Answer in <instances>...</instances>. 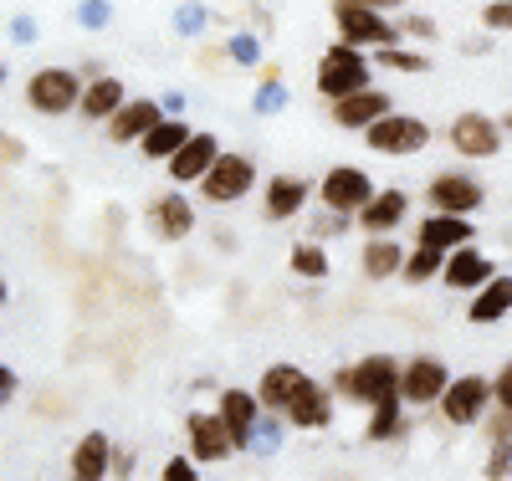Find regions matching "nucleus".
<instances>
[{"label":"nucleus","instance_id":"f257e3e1","mask_svg":"<svg viewBox=\"0 0 512 481\" xmlns=\"http://www.w3.org/2000/svg\"><path fill=\"white\" fill-rule=\"evenodd\" d=\"M400 374L405 364L395 354H364L359 364H344V369H333L328 384H333V395L338 400H349V405H374L384 395H400Z\"/></svg>","mask_w":512,"mask_h":481},{"label":"nucleus","instance_id":"f03ea898","mask_svg":"<svg viewBox=\"0 0 512 481\" xmlns=\"http://www.w3.org/2000/svg\"><path fill=\"white\" fill-rule=\"evenodd\" d=\"M313 87H318L328 103L359 93V87H374V57H369V47H354V41L338 36L333 47H323V57L313 67Z\"/></svg>","mask_w":512,"mask_h":481},{"label":"nucleus","instance_id":"7ed1b4c3","mask_svg":"<svg viewBox=\"0 0 512 481\" xmlns=\"http://www.w3.org/2000/svg\"><path fill=\"white\" fill-rule=\"evenodd\" d=\"M82 87H88V77L77 67H36L26 77V108L36 118H67L82 103Z\"/></svg>","mask_w":512,"mask_h":481},{"label":"nucleus","instance_id":"20e7f679","mask_svg":"<svg viewBox=\"0 0 512 481\" xmlns=\"http://www.w3.org/2000/svg\"><path fill=\"white\" fill-rule=\"evenodd\" d=\"M364 149L369 154H384V159H410V154H425L431 149V139H436V128L425 123V118H415V113H384L379 123H369L364 128Z\"/></svg>","mask_w":512,"mask_h":481},{"label":"nucleus","instance_id":"39448f33","mask_svg":"<svg viewBox=\"0 0 512 481\" xmlns=\"http://www.w3.org/2000/svg\"><path fill=\"white\" fill-rule=\"evenodd\" d=\"M328 16H333V31L344 36V41H354V47H395V41L405 36L400 31V21H390L379 6H369V0H333L328 6Z\"/></svg>","mask_w":512,"mask_h":481},{"label":"nucleus","instance_id":"423d86ee","mask_svg":"<svg viewBox=\"0 0 512 481\" xmlns=\"http://www.w3.org/2000/svg\"><path fill=\"white\" fill-rule=\"evenodd\" d=\"M195 190H200L205 205H216V210L241 205V200L256 190V164H251V154H241V149H221V159L210 164V174H205Z\"/></svg>","mask_w":512,"mask_h":481},{"label":"nucleus","instance_id":"0eeeda50","mask_svg":"<svg viewBox=\"0 0 512 481\" xmlns=\"http://www.w3.org/2000/svg\"><path fill=\"white\" fill-rule=\"evenodd\" d=\"M497 405V395H492V374H461V379H451L446 384V395H441V420L451 425V430H472V425H482L487 420V410Z\"/></svg>","mask_w":512,"mask_h":481},{"label":"nucleus","instance_id":"6e6552de","mask_svg":"<svg viewBox=\"0 0 512 481\" xmlns=\"http://www.w3.org/2000/svg\"><path fill=\"white\" fill-rule=\"evenodd\" d=\"M144 231L164 246H180L195 236V200L185 195V185H169L144 205Z\"/></svg>","mask_w":512,"mask_h":481},{"label":"nucleus","instance_id":"1a4fd4ad","mask_svg":"<svg viewBox=\"0 0 512 481\" xmlns=\"http://www.w3.org/2000/svg\"><path fill=\"white\" fill-rule=\"evenodd\" d=\"M446 144H451L461 159L487 164V159H497V154H502L507 134H502V118H492V113H482V108H466V113H456V118H451Z\"/></svg>","mask_w":512,"mask_h":481},{"label":"nucleus","instance_id":"9d476101","mask_svg":"<svg viewBox=\"0 0 512 481\" xmlns=\"http://www.w3.org/2000/svg\"><path fill=\"white\" fill-rule=\"evenodd\" d=\"M425 205L446 210V215H477L487 205V185L466 169H441L431 185H425Z\"/></svg>","mask_w":512,"mask_h":481},{"label":"nucleus","instance_id":"9b49d317","mask_svg":"<svg viewBox=\"0 0 512 481\" xmlns=\"http://www.w3.org/2000/svg\"><path fill=\"white\" fill-rule=\"evenodd\" d=\"M374 180L359 169V164H333V169H323V180H318V205H328V210H344V215H359L369 200H374Z\"/></svg>","mask_w":512,"mask_h":481},{"label":"nucleus","instance_id":"f8f14e48","mask_svg":"<svg viewBox=\"0 0 512 481\" xmlns=\"http://www.w3.org/2000/svg\"><path fill=\"white\" fill-rule=\"evenodd\" d=\"M446 384H451V369H446L436 354H415V359H405L400 395H405L410 410H431V405H441Z\"/></svg>","mask_w":512,"mask_h":481},{"label":"nucleus","instance_id":"ddd939ff","mask_svg":"<svg viewBox=\"0 0 512 481\" xmlns=\"http://www.w3.org/2000/svg\"><path fill=\"white\" fill-rule=\"evenodd\" d=\"M185 435H190V456L200 466H221V461L236 456V441H231L221 410H190L185 415Z\"/></svg>","mask_w":512,"mask_h":481},{"label":"nucleus","instance_id":"4468645a","mask_svg":"<svg viewBox=\"0 0 512 481\" xmlns=\"http://www.w3.org/2000/svg\"><path fill=\"white\" fill-rule=\"evenodd\" d=\"M384 113H395V93H384V87H359V93L328 103V118L344 128V134H364V128L379 123Z\"/></svg>","mask_w":512,"mask_h":481},{"label":"nucleus","instance_id":"2eb2a0df","mask_svg":"<svg viewBox=\"0 0 512 481\" xmlns=\"http://www.w3.org/2000/svg\"><path fill=\"white\" fill-rule=\"evenodd\" d=\"M159 118H164V103H159V98H128V103L103 123V128H108L103 139H108L113 149H134V144H144V134H149Z\"/></svg>","mask_w":512,"mask_h":481},{"label":"nucleus","instance_id":"dca6fc26","mask_svg":"<svg viewBox=\"0 0 512 481\" xmlns=\"http://www.w3.org/2000/svg\"><path fill=\"white\" fill-rule=\"evenodd\" d=\"M216 410H221V420H226V430H231V441H236V456H246L251 451V430H256V420H262V395L256 389H221L216 395Z\"/></svg>","mask_w":512,"mask_h":481},{"label":"nucleus","instance_id":"f3484780","mask_svg":"<svg viewBox=\"0 0 512 481\" xmlns=\"http://www.w3.org/2000/svg\"><path fill=\"white\" fill-rule=\"evenodd\" d=\"M497 267H492V256L477 246V241H466L446 256V267H441V287L446 292H477L482 282H492Z\"/></svg>","mask_w":512,"mask_h":481},{"label":"nucleus","instance_id":"a211bd4d","mask_svg":"<svg viewBox=\"0 0 512 481\" xmlns=\"http://www.w3.org/2000/svg\"><path fill=\"white\" fill-rule=\"evenodd\" d=\"M67 476L72 481H108L113 476V435L108 430H82L72 456H67Z\"/></svg>","mask_w":512,"mask_h":481},{"label":"nucleus","instance_id":"6ab92c4d","mask_svg":"<svg viewBox=\"0 0 512 481\" xmlns=\"http://www.w3.org/2000/svg\"><path fill=\"white\" fill-rule=\"evenodd\" d=\"M333 400H338V395H333V384L308 379V384L292 395V405H287L282 415H287L292 430H308V435H313V430H328V425H333Z\"/></svg>","mask_w":512,"mask_h":481},{"label":"nucleus","instance_id":"aec40b11","mask_svg":"<svg viewBox=\"0 0 512 481\" xmlns=\"http://www.w3.org/2000/svg\"><path fill=\"white\" fill-rule=\"evenodd\" d=\"M216 159H221V139H216V134H200V128H195V134L185 139V149L164 164V174H169V185H200Z\"/></svg>","mask_w":512,"mask_h":481},{"label":"nucleus","instance_id":"412c9836","mask_svg":"<svg viewBox=\"0 0 512 481\" xmlns=\"http://www.w3.org/2000/svg\"><path fill=\"white\" fill-rule=\"evenodd\" d=\"M313 195L318 190L303 180V174H272L267 190H262V215H267L272 226H282V221H292V215H303Z\"/></svg>","mask_w":512,"mask_h":481},{"label":"nucleus","instance_id":"4be33fe9","mask_svg":"<svg viewBox=\"0 0 512 481\" xmlns=\"http://www.w3.org/2000/svg\"><path fill=\"white\" fill-rule=\"evenodd\" d=\"M405 215H410V195L400 185H384V190H374V200L354 215V221H359L364 236H395L405 226Z\"/></svg>","mask_w":512,"mask_h":481},{"label":"nucleus","instance_id":"5701e85b","mask_svg":"<svg viewBox=\"0 0 512 481\" xmlns=\"http://www.w3.org/2000/svg\"><path fill=\"white\" fill-rule=\"evenodd\" d=\"M123 103H128V87H123V77L98 72V77H88V87H82L77 118H82V123H108V118H113Z\"/></svg>","mask_w":512,"mask_h":481},{"label":"nucleus","instance_id":"b1692460","mask_svg":"<svg viewBox=\"0 0 512 481\" xmlns=\"http://www.w3.org/2000/svg\"><path fill=\"white\" fill-rule=\"evenodd\" d=\"M507 313H512V277H507V272H497L492 282H482L477 297L466 302V323H472V328H492V323H502Z\"/></svg>","mask_w":512,"mask_h":481},{"label":"nucleus","instance_id":"393cba45","mask_svg":"<svg viewBox=\"0 0 512 481\" xmlns=\"http://www.w3.org/2000/svg\"><path fill=\"white\" fill-rule=\"evenodd\" d=\"M477 236L472 226V215H446V210H431V215H420V226H415V241L425 246H441V251H456Z\"/></svg>","mask_w":512,"mask_h":481},{"label":"nucleus","instance_id":"a878e982","mask_svg":"<svg viewBox=\"0 0 512 481\" xmlns=\"http://www.w3.org/2000/svg\"><path fill=\"white\" fill-rule=\"evenodd\" d=\"M195 134V128L185 123V113H164L149 134H144V144H139V154L149 159V164H169L180 149H185V139Z\"/></svg>","mask_w":512,"mask_h":481},{"label":"nucleus","instance_id":"bb28decb","mask_svg":"<svg viewBox=\"0 0 512 481\" xmlns=\"http://www.w3.org/2000/svg\"><path fill=\"white\" fill-rule=\"evenodd\" d=\"M405 395H384V400H374L369 405V420H364V441L369 446H390V441H400V435L410 430V420H405Z\"/></svg>","mask_w":512,"mask_h":481},{"label":"nucleus","instance_id":"cd10ccee","mask_svg":"<svg viewBox=\"0 0 512 481\" xmlns=\"http://www.w3.org/2000/svg\"><path fill=\"white\" fill-rule=\"evenodd\" d=\"M308 384V369L303 364H267L262 379H256V395H262V410H287L292 395Z\"/></svg>","mask_w":512,"mask_h":481},{"label":"nucleus","instance_id":"c85d7f7f","mask_svg":"<svg viewBox=\"0 0 512 481\" xmlns=\"http://www.w3.org/2000/svg\"><path fill=\"white\" fill-rule=\"evenodd\" d=\"M359 272H364V282H390V277H400V272H405V246H400L395 236H369L364 251H359Z\"/></svg>","mask_w":512,"mask_h":481},{"label":"nucleus","instance_id":"c756f323","mask_svg":"<svg viewBox=\"0 0 512 481\" xmlns=\"http://www.w3.org/2000/svg\"><path fill=\"white\" fill-rule=\"evenodd\" d=\"M287 267H292V277H303V282H328V272H333V256H328V241H297L292 251H287Z\"/></svg>","mask_w":512,"mask_h":481},{"label":"nucleus","instance_id":"7c9ffc66","mask_svg":"<svg viewBox=\"0 0 512 481\" xmlns=\"http://www.w3.org/2000/svg\"><path fill=\"white\" fill-rule=\"evenodd\" d=\"M287 415L282 410H262V420H256V430H251V451L246 456H256V461H272V456H282V446H287Z\"/></svg>","mask_w":512,"mask_h":481},{"label":"nucleus","instance_id":"2f4dec72","mask_svg":"<svg viewBox=\"0 0 512 481\" xmlns=\"http://www.w3.org/2000/svg\"><path fill=\"white\" fill-rule=\"evenodd\" d=\"M292 93H287V82L277 67H262V77H256V93H251V118H277L287 113Z\"/></svg>","mask_w":512,"mask_h":481},{"label":"nucleus","instance_id":"473e14b6","mask_svg":"<svg viewBox=\"0 0 512 481\" xmlns=\"http://www.w3.org/2000/svg\"><path fill=\"white\" fill-rule=\"evenodd\" d=\"M226 62H231V67H241V72H262V67H267L262 31H251V26L231 31V36H226Z\"/></svg>","mask_w":512,"mask_h":481},{"label":"nucleus","instance_id":"72a5a7b5","mask_svg":"<svg viewBox=\"0 0 512 481\" xmlns=\"http://www.w3.org/2000/svg\"><path fill=\"white\" fill-rule=\"evenodd\" d=\"M446 256L451 251H441V246H425V241H415V251H405V282L410 287H425V282H441V267H446Z\"/></svg>","mask_w":512,"mask_h":481},{"label":"nucleus","instance_id":"f704fd0d","mask_svg":"<svg viewBox=\"0 0 512 481\" xmlns=\"http://www.w3.org/2000/svg\"><path fill=\"white\" fill-rule=\"evenodd\" d=\"M210 21H216V11H210L205 0H180L175 16H169V26H175V36H180V41H200Z\"/></svg>","mask_w":512,"mask_h":481},{"label":"nucleus","instance_id":"c9c22d12","mask_svg":"<svg viewBox=\"0 0 512 481\" xmlns=\"http://www.w3.org/2000/svg\"><path fill=\"white\" fill-rule=\"evenodd\" d=\"M374 62L390 67V72H400V77H425V72H431V57L400 47V41H395V47H374Z\"/></svg>","mask_w":512,"mask_h":481},{"label":"nucleus","instance_id":"e433bc0d","mask_svg":"<svg viewBox=\"0 0 512 481\" xmlns=\"http://www.w3.org/2000/svg\"><path fill=\"white\" fill-rule=\"evenodd\" d=\"M349 226H359L354 215H344V210H328V205H323L318 215H308V236H313V241H338Z\"/></svg>","mask_w":512,"mask_h":481},{"label":"nucleus","instance_id":"4c0bfd02","mask_svg":"<svg viewBox=\"0 0 512 481\" xmlns=\"http://www.w3.org/2000/svg\"><path fill=\"white\" fill-rule=\"evenodd\" d=\"M487 481H507L512 476V435H497V441H487V466H482Z\"/></svg>","mask_w":512,"mask_h":481},{"label":"nucleus","instance_id":"58836bf2","mask_svg":"<svg viewBox=\"0 0 512 481\" xmlns=\"http://www.w3.org/2000/svg\"><path fill=\"white\" fill-rule=\"evenodd\" d=\"M6 41H11V47H36V41H41V21L31 16V11H16L11 21H6Z\"/></svg>","mask_w":512,"mask_h":481},{"label":"nucleus","instance_id":"ea45409f","mask_svg":"<svg viewBox=\"0 0 512 481\" xmlns=\"http://www.w3.org/2000/svg\"><path fill=\"white\" fill-rule=\"evenodd\" d=\"M77 26L82 31H108L113 26V0H77Z\"/></svg>","mask_w":512,"mask_h":481},{"label":"nucleus","instance_id":"a19ab883","mask_svg":"<svg viewBox=\"0 0 512 481\" xmlns=\"http://www.w3.org/2000/svg\"><path fill=\"white\" fill-rule=\"evenodd\" d=\"M477 21H482V31L507 36V31H512V0H487V6L477 11Z\"/></svg>","mask_w":512,"mask_h":481},{"label":"nucleus","instance_id":"79ce46f5","mask_svg":"<svg viewBox=\"0 0 512 481\" xmlns=\"http://www.w3.org/2000/svg\"><path fill=\"white\" fill-rule=\"evenodd\" d=\"M159 481H200V461L195 456H169L159 466Z\"/></svg>","mask_w":512,"mask_h":481},{"label":"nucleus","instance_id":"37998d69","mask_svg":"<svg viewBox=\"0 0 512 481\" xmlns=\"http://www.w3.org/2000/svg\"><path fill=\"white\" fill-rule=\"evenodd\" d=\"M400 31H405V36H415V41H436V36H441V26H436L431 16H420V11H410V16L400 21Z\"/></svg>","mask_w":512,"mask_h":481},{"label":"nucleus","instance_id":"c03bdc74","mask_svg":"<svg viewBox=\"0 0 512 481\" xmlns=\"http://www.w3.org/2000/svg\"><path fill=\"white\" fill-rule=\"evenodd\" d=\"M492 395H497V405H502V410H512V359L492 374Z\"/></svg>","mask_w":512,"mask_h":481},{"label":"nucleus","instance_id":"a18cd8bd","mask_svg":"<svg viewBox=\"0 0 512 481\" xmlns=\"http://www.w3.org/2000/svg\"><path fill=\"white\" fill-rule=\"evenodd\" d=\"M139 471V456L128 446H113V476H134Z\"/></svg>","mask_w":512,"mask_h":481},{"label":"nucleus","instance_id":"49530a36","mask_svg":"<svg viewBox=\"0 0 512 481\" xmlns=\"http://www.w3.org/2000/svg\"><path fill=\"white\" fill-rule=\"evenodd\" d=\"M0 159H6V169H16V164H26V144H21L16 134H6V144H0Z\"/></svg>","mask_w":512,"mask_h":481},{"label":"nucleus","instance_id":"de8ad7c7","mask_svg":"<svg viewBox=\"0 0 512 481\" xmlns=\"http://www.w3.org/2000/svg\"><path fill=\"white\" fill-rule=\"evenodd\" d=\"M16 389H21V374H16L11 364H0V405H11Z\"/></svg>","mask_w":512,"mask_h":481},{"label":"nucleus","instance_id":"09e8293b","mask_svg":"<svg viewBox=\"0 0 512 481\" xmlns=\"http://www.w3.org/2000/svg\"><path fill=\"white\" fill-rule=\"evenodd\" d=\"M487 52H492V31L466 36V41H461V57H487Z\"/></svg>","mask_w":512,"mask_h":481},{"label":"nucleus","instance_id":"8fccbe9b","mask_svg":"<svg viewBox=\"0 0 512 481\" xmlns=\"http://www.w3.org/2000/svg\"><path fill=\"white\" fill-rule=\"evenodd\" d=\"M164 113H185V93H159Z\"/></svg>","mask_w":512,"mask_h":481},{"label":"nucleus","instance_id":"3c124183","mask_svg":"<svg viewBox=\"0 0 512 481\" xmlns=\"http://www.w3.org/2000/svg\"><path fill=\"white\" fill-rule=\"evenodd\" d=\"M210 246H221V251H231V246H236V236H231V231H216V236H210Z\"/></svg>","mask_w":512,"mask_h":481},{"label":"nucleus","instance_id":"603ef678","mask_svg":"<svg viewBox=\"0 0 512 481\" xmlns=\"http://www.w3.org/2000/svg\"><path fill=\"white\" fill-rule=\"evenodd\" d=\"M369 6H379V11H400V6H410V0H369Z\"/></svg>","mask_w":512,"mask_h":481},{"label":"nucleus","instance_id":"864d4df0","mask_svg":"<svg viewBox=\"0 0 512 481\" xmlns=\"http://www.w3.org/2000/svg\"><path fill=\"white\" fill-rule=\"evenodd\" d=\"M502 134H507V139H512V108H507V113H502Z\"/></svg>","mask_w":512,"mask_h":481}]
</instances>
